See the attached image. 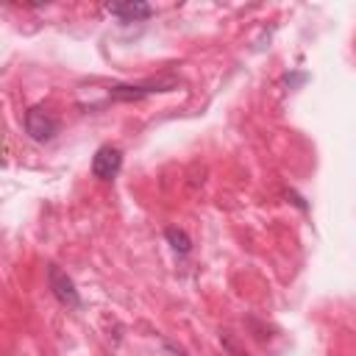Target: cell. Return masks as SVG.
I'll return each instance as SVG.
<instances>
[{
    "instance_id": "1",
    "label": "cell",
    "mask_w": 356,
    "mask_h": 356,
    "mask_svg": "<svg viewBox=\"0 0 356 356\" xmlns=\"http://www.w3.org/2000/svg\"><path fill=\"white\" fill-rule=\"evenodd\" d=\"M178 86H181L178 75H159V78H147V81H139V83H114V86H108V97L131 103V100H145V97H153V95L175 92Z\"/></svg>"
},
{
    "instance_id": "2",
    "label": "cell",
    "mask_w": 356,
    "mask_h": 356,
    "mask_svg": "<svg viewBox=\"0 0 356 356\" xmlns=\"http://www.w3.org/2000/svg\"><path fill=\"white\" fill-rule=\"evenodd\" d=\"M22 128L33 142L44 145V142L56 139V134L61 131V120L53 111H47L44 106H31L22 117Z\"/></svg>"
},
{
    "instance_id": "3",
    "label": "cell",
    "mask_w": 356,
    "mask_h": 356,
    "mask_svg": "<svg viewBox=\"0 0 356 356\" xmlns=\"http://www.w3.org/2000/svg\"><path fill=\"white\" fill-rule=\"evenodd\" d=\"M47 286H50L53 298H56L61 306L75 309V312L83 309V300H81V292L75 289V281H72L58 264H47Z\"/></svg>"
},
{
    "instance_id": "4",
    "label": "cell",
    "mask_w": 356,
    "mask_h": 356,
    "mask_svg": "<svg viewBox=\"0 0 356 356\" xmlns=\"http://www.w3.org/2000/svg\"><path fill=\"white\" fill-rule=\"evenodd\" d=\"M122 170V150L117 145H100L92 156V175L97 181H111Z\"/></svg>"
},
{
    "instance_id": "5",
    "label": "cell",
    "mask_w": 356,
    "mask_h": 356,
    "mask_svg": "<svg viewBox=\"0 0 356 356\" xmlns=\"http://www.w3.org/2000/svg\"><path fill=\"white\" fill-rule=\"evenodd\" d=\"M111 17H117L120 22H139V19H147L156 14V8L150 3H142V0H122V3H106L103 6Z\"/></svg>"
},
{
    "instance_id": "6",
    "label": "cell",
    "mask_w": 356,
    "mask_h": 356,
    "mask_svg": "<svg viewBox=\"0 0 356 356\" xmlns=\"http://www.w3.org/2000/svg\"><path fill=\"white\" fill-rule=\"evenodd\" d=\"M164 239H167V245L172 248L175 256H189L192 253V239H189V234L184 228H178V225L164 228Z\"/></svg>"
},
{
    "instance_id": "7",
    "label": "cell",
    "mask_w": 356,
    "mask_h": 356,
    "mask_svg": "<svg viewBox=\"0 0 356 356\" xmlns=\"http://www.w3.org/2000/svg\"><path fill=\"white\" fill-rule=\"evenodd\" d=\"M306 81H309V75H306V72H286V75H284V83H286L289 89H298V86H300V83H306Z\"/></svg>"
},
{
    "instance_id": "8",
    "label": "cell",
    "mask_w": 356,
    "mask_h": 356,
    "mask_svg": "<svg viewBox=\"0 0 356 356\" xmlns=\"http://www.w3.org/2000/svg\"><path fill=\"white\" fill-rule=\"evenodd\" d=\"M284 195H286V197H289V200H292V203H295V206H298L300 211H309V203H306V200H303V197H300L298 192H292V189H286Z\"/></svg>"
}]
</instances>
